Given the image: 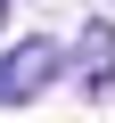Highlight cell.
I'll list each match as a JSON object with an SVG mask.
<instances>
[{"label": "cell", "mask_w": 115, "mask_h": 123, "mask_svg": "<svg viewBox=\"0 0 115 123\" xmlns=\"http://www.w3.org/2000/svg\"><path fill=\"white\" fill-rule=\"evenodd\" d=\"M58 74H66V49H58L49 33H25L17 49H0V107H25V98H41Z\"/></svg>", "instance_id": "1"}, {"label": "cell", "mask_w": 115, "mask_h": 123, "mask_svg": "<svg viewBox=\"0 0 115 123\" xmlns=\"http://www.w3.org/2000/svg\"><path fill=\"white\" fill-rule=\"evenodd\" d=\"M74 82H82V98H115V25L107 17H82V49H74Z\"/></svg>", "instance_id": "2"}, {"label": "cell", "mask_w": 115, "mask_h": 123, "mask_svg": "<svg viewBox=\"0 0 115 123\" xmlns=\"http://www.w3.org/2000/svg\"><path fill=\"white\" fill-rule=\"evenodd\" d=\"M8 8H17V0H0V33H8Z\"/></svg>", "instance_id": "3"}]
</instances>
